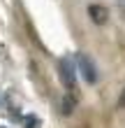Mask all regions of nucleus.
<instances>
[{
	"instance_id": "4",
	"label": "nucleus",
	"mask_w": 125,
	"mask_h": 128,
	"mask_svg": "<svg viewBox=\"0 0 125 128\" xmlns=\"http://www.w3.org/2000/svg\"><path fill=\"white\" fill-rule=\"evenodd\" d=\"M74 102H77V98L74 96H65L63 98V114H72V112H74Z\"/></svg>"
},
{
	"instance_id": "3",
	"label": "nucleus",
	"mask_w": 125,
	"mask_h": 128,
	"mask_svg": "<svg viewBox=\"0 0 125 128\" xmlns=\"http://www.w3.org/2000/svg\"><path fill=\"white\" fill-rule=\"evenodd\" d=\"M88 16H90L93 24L104 26L107 19H109V12H107V7H102V5H90V7H88Z\"/></svg>"
},
{
	"instance_id": "6",
	"label": "nucleus",
	"mask_w": 125,
	"mask_h": 128,
	"mask_svg": "<svg viewBox=\"0 0 125 128\" xmlns=\"http://www.w3.org/2000/svg\"><path fill=\"white\" fill-rule=\"evenodd\" d=\"M118 107H125V88H123V93H121V98H118Z\"/></svg>"
},
{
	"instance_id": "2",
	"label": "nucleus",
	"mask_w": 125,
	"mask_h": 128,
	"mask_svg": "<svg viewBox=\"0 0 125 128\" xmlns=\"http://www.w3.org/2000/svg\"><path fill=\"white\" fill-rule=\"evenodd\" d=\"M77 68H79V72H81V77L86 79V84H95V82H97V68H95L93 58L88 54H79L77 56Z\"/></svg>"
},
{
	"instance_id": "1",
	"label": "nucleus",
	"mask_w": 125,
	"mask_h": 128,
	"mask_svg": "<svg viewBox=\"0 0 125 128\" xmlns=\"http://www.w3.org/2000/svg\"><path fill=\"white\" fill-rule=\"evenodd\" d=\"M58 72H60V79H63V84L65 88H70V96H74L77 98V70H74V61L72 58H60L58 61Z\"/></svg>"
},
{
	"instance_id": "7",
	"label": "nucleus",
	"mask_w": 125,
	"mask_h": 128,
	"mask_svg": "<svg viewBox=\"0 0 125 128\" xmlns=\"http://www.w3.org/2000/svg\"><path fill=\"white\" fill-rule=\"evenodd\" d=\"M0 128H5V126H0Z\"/></svg>"
},
{
	"instance_id": "5",
	"label": "nucleus",
	"mask_w": 125,
	"mask_h": 128,
	"mask_svg": "<svg viewBox=\"0 0 125 128\" xmlns=\"http://www.w3.org/2000/svg\"><path fill=\"white\" fill-rule=\"evenodd\" d=\"M23 126H26V128H42V121H40L35 114H28V116L23 119Z\"/></svg>"
}]
</instances>
